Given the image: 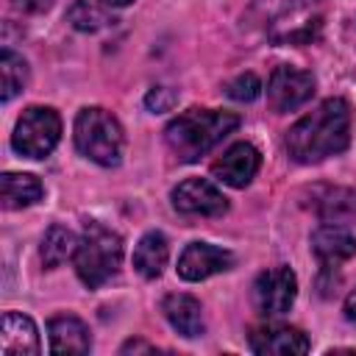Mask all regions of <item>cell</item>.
<instances>
[{"label":"cell","instance_id":"1","mask_svg":"<svg viewBox=\"0 0 356 356\" xmlns=\"http://www.w3.org/2000/svg\"><path fill=\"white\" fill-rule=\"evenodd\" d=\"M350 125H353V111L348 100L331 97L320 103L314 111L300 117L289 134H286V150L295 161L300 164H314L328 156H337L348 147L350 142Z\"/></svg>","mask_w":356,"mask_h":356},{"label":"cell","instance_id":"2","mask_svg":"<svg viewBox=\"0 0 356 356\" xmlns=\"http://www.w3.org/2000/svg\"><path fill=\"white\" fill-rule=\"evenodd\" d=\"M236 128H239V117L234 111L189 108L167 125L164 139L167 147L178 156V161H197Z\"/></svg>","mask_w":356,"mask_h":356},{"label":"cell","instance_id":"3","mask_svg":"<svg viewBox=\"0 0 356 356\" xmlns=\"http://www.w3.org/2000/svg\"><path fill=\"white\" fill-rule=\"evenodd\" d=\"M120 261H122V239H120V234H114L103 222H95V220L86 222L83 225V236L78 239V248H75V256H72L78 278L89 289H97L111 275H117Z\"/></svg>","mask_w":356,"mask_h":356},{"label":"cell","instance_id":"4","mask_svg":"<svg viewBox=\"0 0 356 356\" xmlns=\"http://www.w3.org/2000/svg\"><path fill=\"white\" fill-rule=\"evenodd\" d=\"M75 147L103 167H117L122 159L125 136L114 114L106 108H81L75 117Z\"/></svg>","mask_w":356,"mask_h":356},{"label":"cell","instance_id":"5","mask_svg":"<svg viewBox=\"0 0 356 356\" xmlns=\"http://www.w3.org/2000/svg\"><path fill=\"white\" fill-rule=\"evenodd\" d=\"M61 139V117L50 106H31L17 120L11 145L28 159H44Z\"/></svg>","mask_w":356,"mask_h":356},{"label":"cell","instance_id":"6","mask_svg":"<svg viewBox=\"0 0 356 356\" xmlns=\"http://www.w3.org/2000/svg\"><path fill=\"white\" fill-rule=\"evenodd\" d=\"M295 295H298V278L289 267L264 270L253 284L256 309L267 317H278V314L289 312V306L295 303Z\"/></svg>","mask_w":356,"mask_h":356},{"label":"cell","instance_id":"7","mask_svg":"<svg viewBox=\"0 0 356 356\" xmlns=\"http://www.w3.org/2000/svg\"><path fill=\"white\" fill-rule=\"evenodd\" d=\"M312 95H314L312 72L289 67V64L275 67L270 81H267V100L275 111H292V108L303 106Z\"/></svg>","mask_w":356,"mask_h":356},{"label":"cell","instance_id":"8","mask_svg":"<svg viewBox=\"0 0 356 356\" xmlns=\"http://www.w3.org/2000/svg\"><path fill=\"white\" fill-rule=\"evenodd\" d=\"M172 206L181 214L220 217L228 211V197L206 178H186L172 189Z\"/></svg>","mask_w":356,"mask_h":356},{"label":"cell","instance_id":"9","mask_svg":"<svg viewBox=\"0 0 356 356\" xmlns=\"http://www.w3.org/2000/svg\"><path fill=\"white\" fill-rule=\"evenodd\" d=\"M259 167H261V153L250 142H236L211 164V172L217 181H222L234 189H242L253 181Z\"/></svg>","mask_w":356,"mask_h":356},{"label":"cell","instance_id":"10","mask_svg":"<svg viewBox=\"0 0 356 356\" xmlns=\"http://www.w3.org/2000/svg\"><path fill=\"white\" fill-rule=\"evenodd\" d=\"M234 264V256L209 242H189L178 259V275L184 281H203Z\"/></svg>","mask_w":356,"mask_h":356},{"label":"cell","instance_id":"11","mask_svg":"<svg viewBox=\"0 0 356 356\" xmlns=\"http://www.w3.org/2000/svg\"><path fill=\"white\" fill-rule=\"evenodd\" d=\"M309 206L325 225H353L356 222V192L345 186H314Z\"/></svg>","mask_w":356,"mask_h":356},{"label":"cell","instance_id":"12","mask_svg":"<svg viewBox=\"0 0 356 356\" xmlns=\"http://www.w3.org/2000/svg\"><path fill=\"white\" fill-rule=\"evenodd\" d=\"M42 350L39 334L31 317L19 312L3 314V334H0V353L3 356H36Z\"/></svg>","mask_w":356,"mask_h":356},{"label":"cell","instance_id":"13","mask_svg":"<svg viewBox=\"0 0 356 356\" xmlns=\"http://www.w3.org/2000/svg\"><path fill=\"white\" fill-rule=\"evenodd\" d=\"M250 350L253 353H275V356H292V353H306L309 339L303 331L289 328V325H267L256 328L250 334Z\"/></svg>","mask_w":356,"mask_h":356},{"label":"cell","instance_id":"14","mask_svg":"<svg viewBox=\"0 0 356 356\" xmlns=\"http://www.w3.org/2000/svg\"><path fill=\"white\" fill-rule=\"evenodd\" d=\"M312 253L323 264H339L356 256V236L342 225H323L312 234Z\"/></svg>","mask_w":356,"mask_h":356},{"label":"cell","instance_id":"15","mask_svg":"<svg viewBox=\"0 0 356 356\" xmlns=\"http://www.w3.org/2000/svg\"><path fill=\"white\" fill-rule=\"evenodd\" d=\"M50 334V350L53 353H89L92 350V337L83 320L72 314H58L47 325Z\"/></svg>","mask_w":356,"mask_h":356},{"label":"cell","instance_id":"16","mask_svg":"<svg viewBox=\"0 0 356 356\" xmlns=\"http://www.w3.org/2000/svg\"><path fill=\"white\" fill-rule=\"evenodd\" d=\"M161 312L164 317L170 320V325L186 337V339H195L203 334V309L200 303L192 298V295H184V292H175V295H167L164 303H161Z\"/></svg>","mask_w":356,"mask_h":356},{"label":"cell","instance_id":"17","mask_svg":"<svg viewBox=\"0 0 356 356\" xmlns=\"http://www.w3.org/2000/svg\"><path fill=\"white\" fill-rule=\"evenodd\" d=\"M0 186H3V203H6V209L33 206L44 195L42 181L36 175H28V172H3Z\"/></svg>","mask_w":356,"mask_h":356},{"label":"cell","instance_id":"18","mask_svg":"<svg viewBox=\"0 0 356 356\" xmlns=\"http://www.w3.org/2000/svg\"><path fill=\"white\" fill-rule=\"evenodd\" d=\"M167 256H170V248H167V239L161 231H147L136 250H134V267L145 275V278H156L161 275L164 264H167Z\"/></svg>","mask_w":356,"mask_h":356},{"label":"cell","instance_id":"19","mask_svg":"<svg viewBox=\"0 0 356 356\" xmlns=\"http://www.w3.org/2000/svg\"><path fill=\"white\" fill-rule=\"evenodd\" d=\"M75 248H78V236L64 225H53V228H47V234L42 239V250H39L42 264L53 270L61 261H67L70 256H75Z\"/></svg>","mask_w":356,"mask_h":356},{"label":"cell","instance_id":"20","mask_svg":"<svg viewBox=\"0 0 356 356\" xmlns=\"http://www.w3.org/2000/svg\"><path fill=\"white\" fill-rule=\"evenodd\" d=\"M0 81H3V100L6 103L14 95H19L22 86L28 83V64L22 61V56H17L8 47L0 53Z\"/></svg>","mask_w":356,"mask_h":356},{"label":"cell","instance_id":"21","mask_svg":"<svg viewBox=\"0 0 356 356\" xmlns=\"http://www.w3.org/2000/svg\"><path fill=\"white\" fill-rule=\"evenodd\" d=\"M67 17H70V22H72L78 31H100V28L108 22L106 14H103L100 8H95L92 3H86V0L72 3V8L67 11Z\"/></svg>","mask_w":356,"mask_h":356},{"label":"cell","instance_id":"22","mask_svg":"<svg viewBox=\"0 0 356 356\" xmlns=\"http://www.w3.org/2000/svg\"><path fill=\"white\" fill-rule=\"evenodd\" d=\"M225 92H228V97H231V100L250 103V100H256V97H259V92H261V81H259L253 72H242V75H236V78L225 86Z\"/></svg>","mask_w":356,"mask_h":356},{"label":"cell","instance_id":"23","mask_svg":"<svg viewBox=\"0 0 356 356\" xmlns=\"http://www.w3.org/2000/svg\"><path fill=\"white\" fill-rule=\"evenodd\" d=\"M178 103V95L172 92V89H164V86H156V89H150L147 92V97H145V106L150 108V111H170L172 106Z\"/></svg>","mask_w":356,"mask_h":356},{"label":"cell","instance_id":"24","mask_svg":"<svg viewBox=\"0 0 356 356\" xmlns=\"http://www.w3.org/2000/svg\"><path fill=\"white\" fill-rule=\"evenodd\" d=\"M19 11H28V14H44V11H50L53 8V3L56 0H11Z\"/></svg>","mask_w":356,"mask_h":356},{"label":"cell","instance_id":"25","mask_svg":"<svg viewBox=\"0 0 356 356\" xmlns=\"http://www.w3.org/2000/svg\"><path fill=\"white\" fill-rule=\"evenodd\" d=\"M136 353V350H153V345H147V342H142V339H131V342H125L122 345V353Z\"/></svg>","mask_w":356,"mask_h":356},{"label":"cell","instance_id":"26","mask_svg":"<svg viewBox=\"0 0 356 356\" xmlns=\"http://www.w3.org/2000/svg\"><path fill=\"white\" fill-rule=\"evenodd\" d=\"M345 317L350 320V323H356V289L348 295V300H345Z\"/></svg>","mask_w":356,"mask_h":356},{"label":"cell","instance_id":"27","mask_svg":"<svg viewBox=\"0 0 356 356\" xmlns=\"http://www.w3.org/2000/svg\"><path fill=\"white\" fill-rule=\"evenodd\" d=\"M103 6H114V8H122V6H131L134 0H100Z\"/></svg>","mask_w":356,"mask_h":356}]
</instances>
